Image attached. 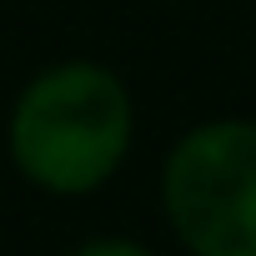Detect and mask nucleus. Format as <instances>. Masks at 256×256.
Instances as JSON below:
<instances>
[{
	"instance_id": "1",
	"label": "nucleus",
	"mask_w": 256,
	"mask_h": 256,
	"mask_svg": "<svg viewBox=\"0 0 256 256\" xmlns=\"http://www.w3.org/2000/svg\"><path fill=\"white\" fill-rule=\"evenodd\" d=\"M136 136V106L126 80L100 60H60L26 80L10 106V161L50 196L100 191Z\"/></svg>"
},
{
	"instance_id": "3",
	"label": "nucleus",
	"mask_w": 256,
	"mask_h": 256,
	"mask_svg": "<svg viewBox=\"0 0 256 256\" xmlns=\"http://www.w3.org/2000/svg\"><path fill=\"white\" fill-rule=\"evenodd\" d=\"M70 256H156V251L141 246V241H126V236H96V241L76 246Z\"/></svg>"
},
{
	"instance_id": "2",
	"label": "nucleus",
	"mask_w": 256,
	"mask_h": 256,
	"mask_svg": "<svg viewBox=\"0 0 256 256\" xmlns=\"http://www.w3.org/2000/svg\"><path fill=\"white\" fill-rule=\"evenodd\" d=\"M161 206L191 256H256V120H201L161 166Z\"/></svg>"
}]
</instances>
